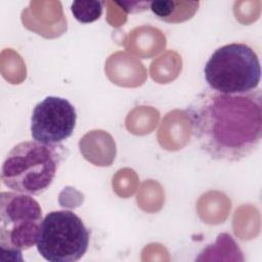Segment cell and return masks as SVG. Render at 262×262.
<instances>
[{
  "label": "cell",
  "instance_id": "cell-4",
  "mask_svg": "<svg viewBox=\"0 0 262 262\" xmlns=\"http://www.w3.org/2000/svg\"><path fill=\"white\" fill-rule=\"evenodd\" d=\"M39 203L30 194L15 191L0 193V249L8 260H23L21 252L37 243L42 222Z\"/></svg>",
  "mask_w": 262,
  "mask_h": 262
},
{
  "label": "cell",
  "instance_id": "cell-7",
  "mask_svg": "<svg viewBox=\"0 0 262 262\" xmlns=\"http://www.w3.org/2000/svg\"><path fill=\"white\" fill-rule=\"evenodd\" d=\"M199 1L160 0L150 1L149 9L154 15L168 24H180L190 19L198 11Z\"/></svg>",
  "mask_w": 262,
  "mask_h": 262
},
{
  "label": "cell",
  "instance_id": "cell-1",
  "mask_svg": "<svg viewBox=\"0 0 262 262\" xmlns=\"http://www.w3.org/2000/svg\"><path fill=\"white\" fill-rule=\"evenodd\" d=\"M191 132L213 160L238 162L252 155L262 138V92L242 94L208 89L187 106Z\"/></svg>",
  "mask_w": 262,
  "mask_h": 262
},
{
  "label": "cell",
  "instance_id": "cell-6",
  "mask_svg": "<svg viewBox=\"0 0 262 262\" xmlns=\"http://www.w3.org/2000/svg\"><path fill=\"white\" fill-rule=\"evenodd\" d=\"M76 122V108L68 99L47 96L33 110L31 135L35 141L44 144H60L73 134Z\"/></svg>",
  "mask_w": 262,
  "mask_h": 262
},
{
  "label": "cell",
  "instance_id": "cell-2",
  "mask_svg": "<svg viewBox=\"0 0 262 262\" xmlns=\"http://www.w3.org/2000/svg\"><path fill=\"white\" fill-rule=\"evenodd\" d=\"M61 147L60 144H44L35 140L17 143L3 161V185L19 193L41 194L55 178L62 161Z\"/></svg>",
  "mask_w": 262,
  "mask_h": 262
},
{
  "label": "cell",
  "instance_id": "cell-8",
  "mask_svg": "<svg viewBox=\"0 0 262 262\" xmlns=\"http://www.w3.org/2000/svg\"><path fill=\"white\" fill-rule=\"evenodd\" d=\"M103 4L98 0H76L71 4V11L79 23L90 24L101 16Z\"/></svg>",
  "mask_w": 262,
  "mask_h": 262
},
{
  "label": "cell",
  "instance_id": "cell-3",
  "mask_svg": "<svg viewBox=\"0 0 262 262\" xmlns=\"http://www.w3.org/2000/svg\"><path fill=\"white\" fill-rule=\"evenodd\" d=\"M209 89L225 94L254 91L261 80L256 51L246 43H229L217 48L204 67Z\"/></svg>",
  "mask_w": 262,
  "mask_h": 262
},
{
  "label": "cell",
  "instance_id": "cell-5",
  "mask_svg": "<svg viewBox=\"0 0 262 262\" xmlns=\"http://www.w3.org/2000/svg\"><path fill=\"white\" fill-rule=\"evenodd\" d=\"M90 230L73 211L48 213L42 220L36 247L39 254L50 262H75L88 250Z\"/></svg>",
  "mask_w": 262,
  "mask_h": 262
},
{
  "label": "cell",
  "instance_id": "cell-9",
  "mask_svg": "<svg viewBox=\"0 0 262 262\" xmlns=\"http://www.w3.org/2000/svg\"><path fill=\"white\" fill-rule=\"evenodd\" d=\"M115 3L127 13H140L149 9L150 1H117Z\"/></svg>",
  "mask_w": 262,
  "mask_h": 262
}]
</instances>
